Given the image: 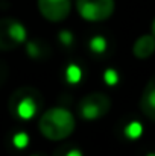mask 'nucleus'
Segmentation results:
<instances>
[{
    "instance_id": "f257e3e1",
    "label": "nucleus",
    "mask_w": 155,
    "mask_h": 156,
    "mask_svg": "<svg viewBox=\"0 0 155 156\" xmlns=\"http://www.w3.org/2000/svg\"><path fill=\"white\" fill-rule=\"evenodd\" d=\"M76 121L70 111L64 108L47 109L38 121V129L44 138L50 141H61L68 138L75 130Z\"/></svg>"
},
{
    "instance_id": "f03ea898",
    "label": "nucleus",
    "mask_w": 155,
    "mask_h": 156,
    "mask_svg": "<svg viewBox=\"0 0 155 156\" xmlns=\"http://www.w3.org/2000/svg\"><path fill=\"white\" fill-rule=\"evenodd\" d=\"M43 105L41 94L31 87H23L14 91L9 99V109L11 112L21 120H31Z\"/></svg>"
},
{
    "instance_id": "7ed1b4c3",
    "label": "nucleus",
    "mask_w": 155,
    "mask_h": 156,
    "mask_svg": "<svg viewBox=\"0 0 155 156\" xmlns=\"http://www.w3.org/2000/svg\"><path fill=\"white\" fill-rule=\"evenodd\" d=\"M26 41V27L15 18H0V52H9Z\"/></svg>"
},
{
    "instance_id": "20e7f679",
    "label": "nucleus",
    "mask_w": 155,
    "mask_h": 156,
    "mask_svg": "<svg viewBox=\"0 0 155 156\" xmlns=\"http://www.w3.org/2000/svg\"><path fill=\"white\" fill-rule=\"evenodd\" d=\"M114 0H76L79 15L87 21H105L114 12Z\"/></svg>"
},
{
    "instance_id": "39448f33",
    "label": "nucleus",
    "mask_w": 155,
    "mask_h": 156,
    "mask_svg": "<svg viewBox=\"0 0 155 156\" xmlns=\"http://www.w3.org/2000/svg\"><path fill=\"white\" fill-rule=\"evenodd\" d=\"M111 109V99L103 93H90L79 103V114L85 120H99Z\"/></svg>"
},
{
    "instance_id": "423d86ee",
    "label": "nucleus",
    "mask_w": 155,
    "mask_h": 156,
    "mask_svg": "<svg viewBox=\"0 0 155 156\" xmlns=\"http://www.w3.org/2000/svg\"><path fill=\"white\" fill-rule=\"evenodd\" d=\"M40 14L52 23L64 21L72 11V0H38Z\"/></svg>"
},
{
    "instance_id": "0eeeda50",
    "label": "nucleus",
    "mask_w": 155,
    "mask_h": 156,
    "mask_svg": "<svg viewBox=\"0 0 155 156\" xmlns=\"http://www.w3.org/2000/svg\"><path fill=\"white\" fill-rule=\"evenodd\" d=\"M140 109L151 121H155V74L148 80L142 97H140Z\"/></svg>"
},
{
    "instance_id": "6e6552de",
    "label": "nucleus",
    "mask_w": 155,
    "mask_h": 156,
    "mask_svg": "<svg viewBox=\"0 0 155 156\" xmlns=\"http://www.w3.org/2000/svg\"><path fill=\"white\" fill-rule=\"evenodd\" d=\"M134 56L138 59H148L155 52V37L154 35H143L140 37L132 47Z\"/></svg>"
},
{
    "instance_id": "1a4fd4ad",
    "label": "nucleus",
    "mask_w": 155,
    "mask_h": 156,
    "mask_svg": "<svg viewBox=\"0 0 155 156\" xmlns=\"http://www.w3.org/2000/svg\"><path fill=\"white\" fill-rule=\"evenodd\" d=\"M81 74H82V73H81L79 67H76V65H68L67 73H65L67 80H68L70 83H78L79 79H81Z\"/></svg>"
},
{
    "instance_id": "9d476101",
    "label": "nucleus",
    "mask_w": 155,
    "mask_h": 156,
    "mask_svg": "<svg viewBox=\"0 0 155 156\" xmlns=\"http://www.w3.org/2000/svg\"><path fill=\"white\" fill-rule=\"evenodd\" d=\"M106 43H105V40L103 38H101V37H96V38H93L91 40V43H90V47H91V50L96 53H101L105 50V46Z\"/></svg>"
},
{
    "instance_id": "9b49d317",
    "label": "nucleus",
    "mask_w": 155,
    "mask_h": 156,
    "mask_svg": "<svg viewBox=\"0 0 155 156\" xmlns=\"http://www.w3.org/2000/svg\"><path fill=\"white\" fill-rule=\"evenodd\" d=\"M14 144H15L17 147H20V149L26 147V146H28V135H26V133H17V135L14 136Z\"/></svg>"
},
{
    "instance_id": "f8f14e48",
    "label": "nucleus",
    "mask_w": 155,
    "mask_h": 156,
    "mask_svg": "<svg viewBox=\"0 0 155 156\" xmlns=\"http://www.w3.org/2000/svg\"><path fill=\"white\" fill-rule=\"evenodd\" d=\"M105 79H106V83H116V80H117V74L113 71V70H108L106 73H105Z\"/></svg>"
},
{
    "instance_id": "ddd939ff",
    "label": "nucleus",
    "mask_w": 155,
    "mask_h": 156,
    "mask_svg": "<svg viewBox=\"0 0 155 156\" xmlns=\"http://www.w3.org/2000/svg\"><path fill=\"white\" fill-rule=\"evenodd\" d=\"M61 38L64 40V43H65V44H68V43H70V40H72V37H70L68 34H65V32H64V34L61 35Z\"/></svg>"
},
{
    "instance_id": "4468645a",
    "label": "nucleus",
    "mask_w": 155,
    "mask_h": 156,
    "mask_svg": "<svg viewBox=\"0 0 155 156\" xmlns=\"http://www.w3.org/2000/svg\"><path fill=\"white\" fill-rule=\"evenodd\" d=\"M65 156H82V153L79 150H70V152H67Z\"/></svg>"
},
{
    "instance_id": "2eb2a0df",
    "label": "nucleus",
    "mask_w": 155,
    "mask_h": 156,
    "mask_svg": "<svg viewBox=\"0 0 155 156\" xmlns=\"http://www.w3.org/2000/svg\"><path fill=\"white\" fill-rule=\"evenodd\" d=\"M152 34H154V37H155V20L152 21Z\"/></svg>"
}]
</instances>
